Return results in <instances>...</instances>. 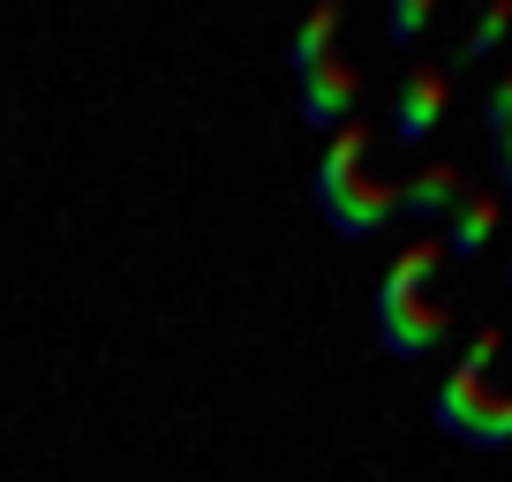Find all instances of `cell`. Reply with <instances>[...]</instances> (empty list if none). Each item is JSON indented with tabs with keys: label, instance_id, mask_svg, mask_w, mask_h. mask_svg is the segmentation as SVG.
<instances>
[{
	"label": "cell",
	"instance_id": "obj_1",
	"mask_svg": "<svg viewBox=\"0 0 512 482\" xmlns=\"http://www.w3.org/2000/svg\"><path fill=\"white\" fill-rule=\"evenodd\" d=\"M497 354H505V332H497V324H482V332L467 339V354L445 370L437 400H430L437 430H445L452 445H467V452H505V445H512V392H490Z\"/></svg>",
	"mask_w": 512,
	"mask_h": 482
},
{
	"label": "cell",
	"instance_id": "obj_2",
	"mask_svg": "<svg viewBox=\"0 0 512 482\" xmlns=\"http://www.w3.org/2000/svg\"><path fill=\"white\" fill-rule=\"evenodd\" d=\"M317 211H324V226L332 234H347V241H369L384 219H400V181H377L369 174V129L362 121H347V129L324 144V159H317Z\"/></svg>",
	"mask_w": 512,
	"mask_h": 482
},
{
	"label": "cell",
	"instance_id": "obj_3",
	"mask_svg": "<svg viewBox=\"0 0 512 482\" xmlns=\"http://www.w3.org/2000/svg\"><path fill=\"white\" fill-rule=\"evenodd\" d=\"M369 324H377V347L392 362H430L452 332V309L430 294H407V302H369Z\"/></svg>",
	"mask_w": 512,
	"mask_h": 482
},
{
	"label": "cell",
	"instance_id": "obj_4",
	"mask_svg": "<svg viewBox=\"0 0 512 482\" xmlns=\"http://www.w3.org/2000/svg\"><path fill=\"white\" fill-rule=\"evenodd\" d=\"M354 91H362V76H354V68H347V61H339V53H332V61H317V68H309V76H302V91H294V106H302V121H309V129L339 136V129H347V121H354Z\"/></svg>",
	"mask_w": 512,
	"mask_h": 482
},
{
	"label": "cell",
	"instance_id": "obj_5",
	"mask_svg": "<svg viewBox=\"0 0 512 482\" xmlns=\"http://www.w3.org/2000/svg\"><path fill=\"white\" fill-rule=\"evenodd\" d=\"M445 98H452L445 68H407L400 98H392V136H400V144H430V129L445 121Z\"/></svg>",
	"mask_w": 512,
	"mask_h": 482
},
{
	"label": "cell",
	"instance_id": "obj_6",
	"mask_svg": "<svg viewBox=\"0 0 512 482\" xmlns=\"http://www.w3.org/2000/svg\"><path fill=\"white\" fill-rule=\"evenodd\" d=\"M497 226H505V204H497V189H467L460 211L445 219V241H437V249H445V257H460V264H475L482 249L497 241Z\"/></svg>",
	"mask_w": 512,
	"mask_h": 482
},
{
	"label": "cell",
	"instance_id": "obj_7",
	"mask_svg": "<svg viewBox=\"0 0 512 482\" xmlns=\"http://www.w3.org/2000/svg\"><path fill=\"white\" fill-rule=\"evenodd\" d=\"M467 189H475V181H467L460 166L437 159V166H422V174L400 181V211H407V219H422V226H437V219H452V211H460Z\"/></svg>",
	"mask_w": 512,
	"mask_h": 482
},
{
	"label": "cell",
	"instance_id": "obj_8",
	"mask_svg": "<svg viewBox=\"0 0 512 482\" xmlns=\"http://www.w3.org/2000/svg\"><path fill=\"white\" fill-rule=\"evenodd\" d=\"M482 136H490V174H497V204L512 211V68L490 83L482 98Z\"/></svg>",
	"mask_w": 512,
	"mask_h": 482
},
{
	"label": "cell",
	"instance_id": "obj_9",
	"mask_svg": "<svg viewBox=\"0 0 512 482\" xmlns=\"http://www.w3.org/2000/svg\"><path fill=\"white\" fill-rule=\"evenodd\" d=\"M437 264H445V249H437V241H407L400 257L384 264V279H377V302H407V294H430Z\"/></svg>",
	"mask_w": 512,
	"mask_h": 482
},
{
	"label": "cell",
	"instance_id": "obj_10",
	"mask_svg": "<svg viewBox=\"0 0 512 482\" xmlns=\"http://www.w3.org/2000/svg\"><path fill=\"white\" fill-rule=\"evenodd\" d=\"M339 31H347V8H317V16L294 31V46H287V61H294V76H309L317 61H332V46H339Z\"/></svg>",
	"mask_w": 512,
	"mask_h": 482
},
{
	"label": "cell",
	"instance_id": "obj_11",
	"mask_svg": "<svg viewBox=\"0 0 512 482\" xmlns=\"http://www.w3.org/2000/svg\"><path fill=\"white\" fill-rule=\"evenodd\" d=\"M512 38V8L497 0V8H482L475 23H467V38H460V68H475V61H490L497 46Z\"/></svg>",
	"mask_w": 512,
	"mask_h": 482
},
{
	"label": "cell",
	"instance_id": "obj_12",
	"mask_svg": "<svg viewBox=\"0 0 512 482\" xmlns=\"http://www.w3.org/2000/svg\"><path fill=\"white\" fill-rule=\"evenodd\" d=\"M430 23H437V0H392V8H384V38H392V46H415V38L422 31H430Z\"/></svg>",
	"mask_w": 512,
	"mask_h": 482
},
{
	"label": "cell",
	"instance_id": "obj_13",
	"mask_svg": "<svg viewBox=\"0 0 512 482\" xmlns=\"http://www.w3.org/2000/svg\"><path fill=\"white\" fill-rule=\"evenodd\" d=\"M505 287H512V257H505Z\"/></svg>",
	"mask_w": 512,
	"mask_h": 482
}]
</instances>
